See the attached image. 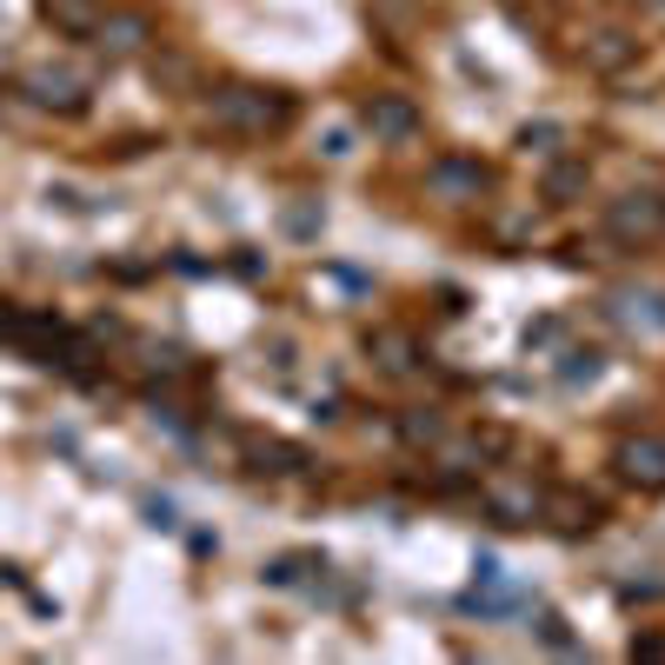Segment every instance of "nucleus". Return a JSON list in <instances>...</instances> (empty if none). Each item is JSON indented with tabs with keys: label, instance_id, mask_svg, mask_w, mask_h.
<instances>
[{
	"label": "nucleus",
	"instance_id": "1",
	"mask_svg": "<svg viewBox=\"0 0 665 665\" xmlns=\"http://www.w3.org/2000/svg\"><path fill=\"white\" fill-rule=\"evenodd\" d=\"M626 473L646 486H665V446H626Z\"/></svg>",
	"mask_w": 665,
	"mask_h": 665
}]
</instances>
